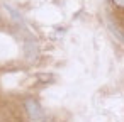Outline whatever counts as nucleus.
Returning a JSON list of instances; mask_svg holds the SVG:
<instances>
[{
    "instance_id": "f257e3e1",
    "label": "nucleus",
    "mask_w": 124,
    "mask_h": 122,
    "mask_svg": "<svg viewBox=\"0 0 124 122\" xmlns=\"http://www.w3.org/2000/svg\"><path fill=\"white\" fill-rule=\"evenodd\" d=\"M26 110H27L29 117L32 119V122H43L44 120V112H43L41 105L34 98H27L26 100Z\"/></svg>"
},
{
    "instance_id": "f03ea898",
    "label": "nucleus",
    "mask_w": 124,
    "mask_h": 122,
    "mask_svg": "<svg viewBox=\"0 0 124 122\" xmlns=\"http://www.w3.org/2000/svg\"><path fill=\"white\" fill-rule=\"evenodd\" d=\"M114 5H117L119 9H124V0H112Z\"/></svg>"
}]
</instances>
